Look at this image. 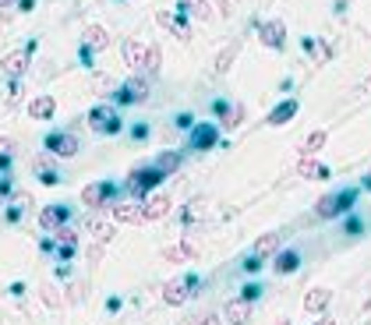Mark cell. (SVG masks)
I'll return each instance as SVG.
<instances>
[{
    "label": "cell",
    "instance_id": "cell-1",
    "mask_svg": "<svg viewBox=\"0 0 371 325\" xmlns=\"http://www.w3.org/2000/svg\"><path fill=\"white\" fill-rule=\"evenodd\" d=\"M163 170L152 163V166H135L131 173H128V181H124V188H128V195L131 198H138V201H145L152 191H156L160 184H163Z\"/></svg>",
    "mask_w": 371,
    "mask_h": 325
},
{
    "label": "cell",
    "instance_id": "cell-2",
    "mask_svg": "<svg viewBox=\"0 0 371 325\" xmlns=\"http://www.w3.org/2000/svg\"><path fill=\"white\" fill-rule=\"evenodd\" d=\"M354 201H357V191H354V188L322 195V198L315 201V216H318V219H336V216L350 213V209H354Z\"/></svg>",
    "mask_w": 371,
    "mask_h": 325
},
{
    "label": "cell",
    "instance_id": "cell-3",
    "mask_svg": "<svg viewBox=\"0 0 371 325\" xmlns=\"http://www.w3.org/2000/svg\"><path fill=\"white\" fill-rule=\"evenodd\" d=\"M113 195H117L113 181H96V184H85V188H82V205L96 213V209H106V205H113Z\"/></svg>",
    "mask_w": 371,
    "mask_h": 325
},
{
    "label": "cell",
    "instance_id": "cell-4",
    "mask_svg": "<svg viewBox=\"0 0 371 325\" xmlns=\"http://www.w3.org/2000/svg\"><path fill=\"white\" fill-rule=\"evenodd\" d=\"M149 99V81L145 78H128V81H124L120 88H117V92H113V103L117 106H138V103H145Z\"/></svg>",
    "mask_w": 371,
    "mask_h": 325
},
{
    "label": "cell",
    "instance_id": "cell-5",
    "mask_svg": "<svg viewBox=\"0 0 371 325\" xmlns=\"http://www.w3.org/2000/svg\"><path fill=\"white\" fill-rule=\"evenodd\" d=\"M106 213H110L113 223H149L145 219V201H138V198H131V201H113V205H106Z\"/></svg>",
    "mask_w": 371,
    "mask_h": 325
},
{
    "label": "cell",
    "instance_id": "cell-6",
    "mask_svg": "<svg viewBox=\"0 0 371 325\" xmlns=\"http://www.w3.org/2000/svg\"><path fill=\"white\" fill-rule=\"evenodd\" d=\"M88 128L99 131V135H117V131H120V117H117L113 103H103V106L92 110V113H88Z\"/></svg>",
    "mask_w": 371,
    "mask_h": 325
},
{
    "label": "cell",
    "instance_id": "cell-7",
    "mask_svg": "<svg viewBox=\"0 0 371 325\" xmlns=\"http://www.w3.org/2000/svg\"><path fill=\"white\" fill-rule=\"evenodd\" d=\"M195 286H198V279H195V276H188V279H173V283H167V286H163V301H167L170 308L188 304V301H191V293H195Z\"/></svg>",
    "mask_w": 371,
    "mask_h": 325
},
{
    "label": "cell",
    "instance_id": "cell-8",
    "mask_svg": "<svg viewBox=\"0 0 371 325\" xmlns=\"http://www.w3.org/2000/svg\"><path fill=\"white\" fill-rule=\"evenodd\" d=\"M258 39H262V46H269V50H283V43H287V25H283L280 18L265 21V25L258 28Z\"/></svg>",
    "mask_w": 371,
    "mask_h": 325
},
{
    "label": "cell",
    "instance_id": "cell-9",
    "mask_svg": "<svg viewBox=\"0 0 371 325\" xmlns=\"http://www.w3.org/2000/svg\"><path fill=\"white\" fill-rule=\"evenodd\" d=\"M46 149H50V156H57V159H71L75 152H78V138L75 135H46Z\"/></svg>",
    "mask_w": 371,
    "mask_h": 325
},
{
    "label": "cell",
    "instance_id": "cell-10",
    "mask_svg": "<svg viewBox=\"0 0 371 325\" xmlns=\"http://www.w3.org/2000/svg\"><path fill=\"white\" fill-rule=\"evenodd\" d=\"M216 141H220V128H216V124L202 121L198 128H191V149L209 152V149H216Z\"/></svg>",
    "mask_w": 371,
    "mask_h": 325
},
{
    "label": "cell",
    "instance_id": "cell-11",
    "mask_svg": "<svg viewBox=\"0 0 371 325\" xmlns=\"http://www.w3.org/2000/svg\"><path fill=\"white\" fill-rule=\"evenodd\" d=\"M53 241L60 244V251H57L60 258H71L75 248H78V230H75L71 223H64V226H57V230H53Z\"/></svg>",
    "mask_w": 371,
    "mask_h": 325
},
{
    "label": "cell",
    "instance_id": "cell-12",
    "mask_svg": "<svg viewBox=\"0 0 371 325\" xmlns=\"http://www.w3.org/2000/svg\"><path fill=\"white\" fill-rule=\"evenodd\" d=\"M280 248H283V233H262V237L255 241V248H251V255L265 262L272 255H280Z\"/></svg>",
    "mask_w": 371,
    "mask_h": 325
},
{
    "label": "cell",
    "instance_id": "cell-13",
    "mask_svg": "<svg viewBox=\"0 0 371 325\" xmlns=\"http://www.w3.org/2000/svg\"><path fill=\"white\" fill-rule=\"evenodd\" d=\"M110 32L103 25H85V50H92V53H103V50H110Z\"/></svg>",
    "mask_w": 371,
    "mask_h": 325
},
{
    "label": "cell",
    "instance_id": "cell-14",
    "mask_svg": "<svg viewBox=\"0 0 371 325\" xmlns=\"http://www.w3.org/2000/svg\"><path fill=\"white\" fill-rule=\"evenodd\" d=\"M297 177H304V181H329V166H322L315 156H301Z\"/></svg>",
    "mask_w": 371,
    "mask_h": 325
},
{
    "label": "cell",
    "instance_id": "cell-15",
    "mask_svg": "<svg viewBox=\"0 0 371 325\" xmlns=\"http://www.w3.org/2000/svg\"><path fill=\"white\" fill-rule=\"evenodd\" d=\"M170 209H173L170 195H149V198H145V219H149V223H152V219L170 216Z\"/></svg>",
    "mask_w": 371,
    "mask_h": 325
},
{
    "label": "cell",
    "instance_id": "cell-16",
    "mask_svg": "<svg viewBox=\"0 0 371 325\" xmlns=\"http://www.w3.org/2000/svg\"><path fill=\"white\" fill-rule=\"evenodd\" d=\"M25 68H28V50H15V53H8L4 61H0V71H4L8 78H21Z\"/></svg>",
    "mask_w": 371,
    "mask_h": 325
},
{
    "label": "cell",
    "instance_id": "cell-17",
    "mask_svg": "<svg viewBox=\"0 0 371 325\" xmlns=\"http://www.w3.org/2000/svg\"><path fill=\"white\" fill-rule=\"evenodd\" d=\"M64 223H68V209H64V205H46V209L39 213V226L46 233H53L57 226H64Z\"/></svg>",
    "mask_w": 371,
    "mask_h": 325
},
{
    "label": "cell",
    "instance_id": "cell-18",
    "mask_svg": "<svg viewBox=\"0 0 371 325\" xmlns=\"http://www.w3.org/2000/svg\"><path fill=\"white\" fill-rule=\"evenodd\" d=\"M53 113H57L53 96H36L32 103H28V117H32V121H53Z\"/></svg>",
    "mask_w": 371,
    "mask_h": 325
},
{
    "label": "cell",
    "instance_id": "cell-19",
    "mask_svg": "<svg viewBox=\"0 0 371 325\" xmlns=\"http://www.w3.org/2000/svg\"><path fill=\"white\" fill-rule=\"evenodd\" d=\"M294 113H297V99H283L280 106H276V110L265 117V124H269V128H283V124L294 121Z\"/></svg>",
    "mask_w": 371,
    "mask_h": 325
},
{
    "label": "cell",
    "instance_id": "cell-20",
    "mask_svg": "<svg viewBox=\"0 0 371 325\" xmlns=\"http://www.w3.org/2000/svg\"><path fill=\"white\" fill-rule=\"evenodd\" d=\"M247 315H251V301H244V297H234V301H227V308H223V318H227L230 325H244Z\"/></svg>",
    "mask_w": 371,
    "mask_h": 325
},
{
    "label": "cell",
    "instance_id": "cell-21",
    "mask_svg": "<svg viewBox=\"0 0 371 325\" xmlns=\"http://www.w3.org/2000/svg\"><path fill=\"white\" fill-rule=\"evenodd\" d=\"M329 301H332V290L329 286H315V290L304 293V311H325Z\"/></svg>",
    "mask_w": 371,
    "mask_h": 325
},
{
    "label": "cell",
    "instance_id": "cell-22",
    "mask_svg": "<svg viewBox=\"0 0 371 325\" xmlns=\"http://www.w3.org/2000/svg\"><path fill=\"white\" fill-rule=\"evenodd\" d=\"M297 269H301V255L297 251H280V255H276V262H272V273L276 276H290Z\"/></svg>",
    "mask_w": 371,
    "mask_h": 325
},
{
    "label": "cell",
    "instance_id": "cell-23",
    "mask_svg": "<svg viewBox=\"0 0 371 325\" xmlns=\"http://www.w3.org/2000/svg\"><path fill=\"white\" fill-rule=\"evenodd\" d=\"M85 233H92L96 241H103V244H106V241H113V233H117V230H113V219H99V216H92V219L85 223Z\"/></svg>",
    "mask_w": 371,
    "mask_h": 325
},
{
    "label": "cell",
    "instance_id": "cell-24",
    "mask_svg": "<svg viewBox=\"0 0 371 325\" xmlns=\"http://www.w3.org/2000/svg\"><path fill=\"white\" fill-rule=\"evenodd\" d=\"M145 50L149 46H142V39H128V43H124V64H128V68H142V61H145Z\"/></svg>",
    "mask_w": 371,
    "mask_h": 325
},
{
    "label": "cell",
    "instance_id": "cell-25",
    "mask_svg": "<svg viewBox=\"0 0 371 325\" xmlns=\"http://www.w3.org/2000/svg\"><path fill=\"white\" fill-rule=\"evenodd\" d=\"M180 11H188L198 21H209L212 18V4H209V0H180Z\"/></svg>",
    "mask_w": 371,
    "mask_h": 325
},
{
    "label": "cell",
    "instance_id": "cell-26",
    "mask_svg": "<svg viewBox=\"0 0 371 325\" xmlns=\"http://www.w3.org/2000/svg\"><path fill=\"white\" fill-rule=\"evenodd\" d=\"M325 138H329V135H325L322 128L312 131V135L304 138V145H301V156H318V152H322V145H325Z\"/></svg>",
    "mask_w": 371,
    "mask_h": 325
},
{
    "label": "cell",
    "instance_id": "cell-27",
    "mask_svg": "<svg viewBox=\"0 0 371 325\" xmlns=\"http://www.w3.org/2000/svg\"><path fill=\"white\" fill-rule=\"evenodd\" d=\"M142 68H145L149 75H160V68H163V50H160V43H152V46L145 50V61H142Z\"/></svg>",
    "mask_w": 371,
    "mask_h": 325
},
{
    "label": "cell",
    "instance_id": "cell-28",
    "mask_svg": "<svg viewBox=\"0 0 371 325\" xmlns=\"http://www.w3.org/2000/svg\"><path fill=\"white\" fill-rule=\"evenodd\" d=\"M36 173H39V181H43V184H57V181H60V173L50 166V159H46V156H43V159H36Z\"/></svg>",
    "mask_w": 371,
    "mask_h": 325
},
{
    "label": "cell",
    "instance_id": "cell-29",
    "mask_svg": "<svg viewBox=\"0 0 371 325\" xmlns=\"http://www.w3.org/2000/svg\"><path fill=\"white\" fill-rule=\"evenodd\" d=\"M234 57H237V43H230L220 57H216V75H227V71H230V64H234Z\"/></svg>",
    "mask_w": 371,
    "mask_h": 325
},
{
    "label": "cell",
    "instance_id": "cell-30",
    "mask_svg": "<svg viewBox=\"0 0 371 325\" xmlns=\"http://www.w3.org/2000/svg\"><path fill=\"white\" fill-rule=\"evenodd\" d=\"M156 166L170 177V173H177V166H180V152H160L156 156Z\"/></svg>",
    "mask_w": 371,
    "mask_h": 325
},
{
    "label": "cell",
    "instance_id": "cell-31",
    "mask_svg": "<svg viewBox=\"0 0 371 325\" xmlns=\"http://www.w3.org/2000/svg\"><path fill=\"white\" fill-rule=\"evenodd\" d=\"M163 262L184 265V262H191V258H188V251H184V244H170V248H163Z\"/></svg>",
    "mask_w": 371,
    "mask_h": 325
},
{
    "label": "cell",
    "instance_id": "cell-32",
    "mask_svg": "<svg viewBox=\"0 0 371 325\" xmlns=\"http://www.w3.org/2000/svg\"><path fill=\"white\" fill-rule=\"evenodd\" d=\"M39 297H43L46 308H60V304H64V297H60V290H57L53 283H46V286L39 290Z\"/></svg>",
    "mask_w": 371,
    "mask_h": 325
},
{
    "label": "cell",
    "instance_id": "cell-33",
    "mask_svg": "<svg viewBox=\"0 0 371 325\" xmlns=\"http://www.w3.org/2000/svg\"><path fill=\"white\" fill-rule=\"evenodd\" d=\"M240 121H244V106H227V113H223V128L234 131V128H240Z\"/></svg>",
    "mask_w": 371,
    "mask_h": 325
},
{
    "label": "cell",
    "instance_id": "cell-34",
    "mask_svg": "<svg viewBox=\"0 0 371 325\" xmlns=\"http://www.w3.org/2000/svg\"><path fill=\"white\" fill-rule=\"evenodd\" d=\"M184 251H188V258L191 262H198V255H202V244H198V237H195V233H184Z\"/></svg>",
    "mask_w": 371,
    "mask_h": 325
},
{
    "label": "cell",
    "instance_id": "cell-35",
    "mask_svg": "<svg viewBox=\"0 0 371 325\" xmlns=\"http://www.w3.org/2000/svg\"><path fill=\"white\" fill-rule=\"evenodd\" d=\"M198 216H202V201L195 198V201L188 205V209H184V216H180V219H184V226H191V223H195Z\"/></svg>",
    "mask_w": 371,
    "mask_h": 325
},
{
    "label": "cell",
    "instance_id": "cell-36",
    "mask_svg": "<svg viewBox=\"0 0 371 325\" xmlns=\"http://www.w3.org/2000/svg\"><path fill=\"white\" fill-rule=\"evenodd\" d=\"M11 152H15V141L11 138H0V166L11 163Z\"/></svg>",
    "mask_w": 371,
    "mask_h": 325
},
{
    "label": "cell",
    "instance_id": "cell-37",
    "mask_svg": "<svg viewBox=\"0 0 371 325\" xmlns=\"http://www.w3.org/2000/svg\"><path fill=\"white\" fill-rule=\"evenodd\" d=\"M258 293H262V286H258V283H247V286L240 290V297H244V301H258Z\"/></svg>",
    "mask_w": 371,
    "mask_h": 325
},
{
    "label": "cell",
    "instance_id": "cell-38",
    "mask_svg": "<svg viewBox=\"0 0 371 325\" xmlns=\"http://www.w3.org/2000/svg\"><path fill=\"white\" fill-rule=\"evenodd\" d=\"M110 85H113V81L99 75V78H96V92H99V96H110Z\"/></svg>",
    "mask_w": 371,
    "mask_h": 325
},
{
    "label": "cell",
    "instance_id": "cell-39",
    "mask_svg": "<svg viewBox=\"0 0 371 325\" xmlns=\"http://www.w3.org/2000/svg\"><path fill=\"white\" fill-rule=\"evenodd\" d=\"M188 325H220V318H216V315H202V318H191Z\"/></svg>",
    "mask_w": 371,
    "mask_h": 325
},
{
    "label": "cell",
    "instance_id": "cell-40",
    "mask_svg": "<svg viewBox=\"0 0 371 325\" xmlns=\"http://www.w3.org/2000/svg\"><path fill=\"white\" fill-rule=\"evenodd\" d=\"M216 8H220L223 18H230V11H234V8H230V0H216Z\"/></svg>",
    "mask_w": 371,
    "mask_h": 325
},
{
    "label": "cell",
    "instance_id": "cell-41",
    "mask_svg": "<svg viewBox=\"0 0 371 325\" xmlns=\"http://www.w3.org/2000/svg\"><path fill=\"white\" fill-rule=\"evenodd\" d=\"M8 191H11V184H8V181H0V201L8 198Z\"/></svg>",
    "mask_w": 371,
    "mask_h": 325
},
{
    "label": "cell",
    "instance_id": "cell-42",
    "mask_svg": "<svg viewBox=\"0 0 371 325\" xmlns=\"http://www.w3.org/2000/svg\"><path fill=\"white\" fill-rule=\"evenodd\" d=\"M347 4H350V0H336V11H343Z\"/></svg>",
    "mask_w": 371,
    "mask_h": 325
},
{
    "label": "cell",
    "instance_id": "cell-43",
    "mask_svg": "<svg viewBox=\"0 0 371 325\" xmlns=\"http://www.w3.org/2000/svg\"><path fill=\"white\" fill-rule=\"evenodd\" d=\"M18 4V0H0V8H15Z\"/></svg>",
    "mask_w": 371,
    "mask_h": 325
},
{
    "label": "cell",
    "instance_id": "cell-44",
    "mask_svg": "<svg viewBox=\"0 0 371 325\" xmlns=\"http://www.w3.org/2000/svg\"><path fill=\"white\" fill-rule=\"evenodd\" d=\"M315 325H332V318H318V322H315Z\"/></svg>",
    "mask_w": 371,
    "mask_h": 325
},
{
    "label": "cell",
    "instance_id": "cell-45",
    "mask_svg": "<svg viewBox=\"0 0 371 325\" xmlns=\"http://www.w3.org/2000/svg\"><path fill=\"white\" fill-rule=\"evenodd\" d=\"M364 188H368V191H371V173H368V177H364Z\"/></svg>",
    "mask_w": 371,
    "mask_h": 325
},
{
    "label": "cell",
    "instance_id": "cell-46",
    "mask_svg": "<svg viewBox=\"0 0 371 325\" xmlns=\"http://www.w3.org/2000/svg\"><path fill=\"white\" fill-rule=\"evenodd\" d=\"M276 325H294V322H290V318H280V322H276Z\"/></svg>",
    "mask_w": 371,
    "mask_h": 325
}]
</instances>
